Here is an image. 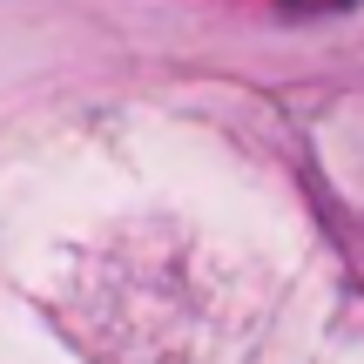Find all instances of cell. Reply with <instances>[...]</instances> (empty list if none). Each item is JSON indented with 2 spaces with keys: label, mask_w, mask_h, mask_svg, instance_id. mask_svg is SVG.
I'll use <instances>...</instances> for the list:
<instances>
[{
  "label": "cell",
  "mask_w": 364,
  "mask_h": 364,
  "mask_svg": "<svg viewBox=\"0 0 364 364\" xmlns=\"http://www.w3.org/2000/svg\"><path fill=\"white\" fill-rule=\"evenodd\" d=\"M351 0H284V14H344Z\"/></svg>",
  "instance_id": "1"
}]
</instances>
